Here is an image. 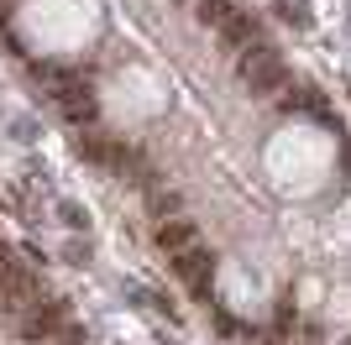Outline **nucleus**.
Wrapping results in <instances>:
<instances>
[{"instance_id":"obj_4","label":"nucleus","mask_w":351,"mask_h":345,"mask_svg":"<svg viewBox=\"0 0 351 345\" xmlns=\"http://www.w3.org/2000/svg\"><path fill=\"white\" fill-rule=\"evenodd\" d=\"M47 89H53V100L63 105V110L73 115V120H95V94H89L73 73H63V68H47Z\"/></svg>"},{"instance_id":"obj_5","label":"nucleus","mask_w":351,"mask_h":345,"mask_svg":"<svg viewBox=\"0 0 351 345\" xmlns=\"http://www.w3.org/2000/svg\"><path fill=\"white\" fill-rule=\"evenodd\" d=\"M79 152H84L89 162H100L105 172H136V168H132L136 152H132V146H121V142H110V136H100V131L79 136Z\"/></svg>"},{"instance_id":"obj_9","label":"nucleus","mask_w":351,"mask_h":345,"mask_svg":"<svg viewBox=\"0 0 351 345\" xmlns=\"http://www.w3.org/2000/svg\"><path fill=\"white\" fill-rule=\"evenodd\" d=\"M184 5H194V0H184Z\"/></svg>"},{"instance_id":"obj_6","label":"nucleus","mask_w":351,"mask_h":345,"mask_svg":"<svg viewBox=\"0 0 351 345\" xmlns=\"http://www.w3.org/2000/svg\"><path fill=\"white\" fill-rule=\"evenodd\" d=\"M215 31H220V42L231 47V53H241V47H252L257 37H263V31H257V21H252L247 11H231V16H226V21H220Z\"/></svg>"},{"instance_id":"obj_1","label":"nucleus","mask_w":351,"mask_h":345,"mask_svg":"<svg viewBox=\"0 0 351 345\" xmlns=\"http://www.w3.org/2000/svg\"><path fill=\"white\" fill-rule=\"evenodd\" d=\"M236 68H241V84L252 89V94H278L283 84H289V68H283V53L273 42H257L252 47H241L236 53Z\"/></svg>"},{"instance_id":"obj_8","label":"nucleus","mask_w":351,"mask_h":345,"mask_svg":"<svg viewBox=\"0 0 351 345\" xmlns=\"http://www.w3.org/2000/svg\"><path fill=\"white\" fill-rule=\"evenodd\" d=\"M231 11H236L231 0H194V16H199L205 27H220V21H226Z\"/></svg>"},{"instance_id":"obj_3","label":"nucleus","mask_w":351,"mask_h":345,"mask_svg":"<svg viewBox=\"0 0 351 345\" xmlns=\"http://www.w3.org/2000/svg\"><path fill=\"white\" fill-rule=\"evenodd\" d=\"M168 261H173V272L184 277V288H189V293H199V298L210 293V272H215V261H210L205 241H194V246H184V251H173Z\"/></svg>"},{"instance_id":"obj_7","label":"nucleus","mask_w":351,"mask_h":345,"mask_svg":"<svg viewBox=\"0 0 351 345\" xmlns=\"http://www.w3.org/2000/svg\"><path fill=\"white\" fill-rule=\"evenodd\" d=\"M194 241H199V230H194L184 215H162V220H158V246L168 251V257H173V251H184V246H194Z\"/></svg>"},{"instance_id":"obj_2","label":"nucleus","mask_w":351,"mask_h":345,"mask_svg":"<svg viewBox=\"0 0 351 345\" xmlns=\"http://www.w3.org/2000/svg\"><path fill=\"white\" fill-rule=\"evenodd\" d=\"M63 324H69V309L63 303H32L27 314H21V335H27L32 345H53L63 335Z\"/></svg>"}]
</instances>
